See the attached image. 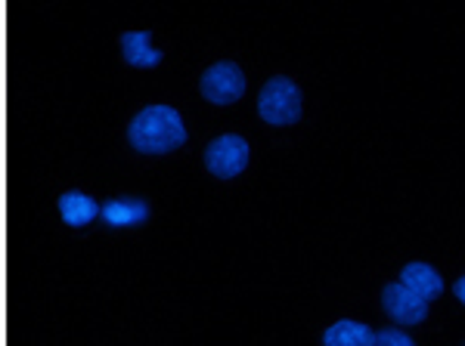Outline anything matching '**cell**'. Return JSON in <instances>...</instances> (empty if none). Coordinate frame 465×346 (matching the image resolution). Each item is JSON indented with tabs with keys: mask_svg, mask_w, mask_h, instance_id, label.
Masks as SVG:
<instances>
[{
	"mask_svg": "<svg viewBox=\"0 0 465 346\" xmlns=\"http://www.w3.org/2000/svg\"><path fill=\"white\" fill-rule=\"evenodd\" d=\"M258 115L264 124L289 127L302 118V90L286 74L270 78L258 93Z\"/></svg>",
	"mask_w": 465,
	"mask_h": 346,
	"instance_id": "7a4b0ae2",
	"label": "cell"
},
{
	"mask_svg": "<svg viewBox=\"0 0 465 346\" xmlns=\"http://www.w3.org/2000/svg\"><path fill=\"white\" fill-rule=\"evenodd\" d=\"M118 43H122V59L134 69H155L164 59V53L155 50L149 32H124Z\"/></svg>",
	"mask_w": 465,
	"mask_h": 346,
	"instance_id": "52a82bcc",
	"label": "cell"
},
{
	"mask_svg": "<svg viewBox=\"0 0 465 346\" xmlns=\"http://www.w3.org/2000/svg\"><path fill=\"white\" fill-rule=\"evenodd\" d=\"M100 216L109 226L122 229V226H137L149 216V205L143 198H112L106 205H100Z\"/></svg>",
	"mask_w": 465,
	"mask_h": 346,
	"instance_id": "9c48e42d",
	"label": "cell"
},
{
	"mask_svg": "<svg viewBox=\"0 0 465 346\" xmlns=\"http://www.w3.org/2000/svg\"><path fill=\"white\" fill-rule=\"evenodd\" d=\"M453 294L460 297V303H465V275L460 278V282L453 284Z\"/></svg>",
	"mask_w": 465,
	"mask_h": 346,
	"instance_id": "7c38bea8",
	"label": "cell"
},
{
	"mask_svg": "<svg viewBox=\"0 0 465 346\" xmlns=\"http://www.w3.org/2000/svg\"><path fill=\"white\" fill-rule=\"evenodd\" d=\"M59 216H63L65 226H74V229H81V226L94 223L96 216H100V201L90 198L87 192H63L59 195Z\"/></svg>",
	"mask_w": 465,
	"mask_h": 346,
	"instance_id": "ba28073f",
	"label": "cell"
},
{
	"mask_svg": "<svg viewBox=\"0 0 465 346\" xmlns=\"http://www.w3.org/2000/svg\"><path fill=\"white\" fill-rule=\"evenodd\" d=\"M127 142L143 155H168L186 142V124L174 105H146L127 124Z\"/></svg>",
	"mask_w": 465,
	"mask_h": 346,
	"instance_id": "6da1fadb",
	"label": "cell"
},
{
	"mask_svg": "<svg viewBox=\"0 0 465 346\" xmlns=\"http://www.w3.org/2000/svg\"><path fill=\"white\" fill-rule=\"evenodd\" d=\"M372 328L354 319H341L322 331V346H372Z\"/></svg>",
	"mask_w": 465,
	"mask_h": 346,
	"instance_id": "30bf717a",
	"label": "cell"
},
{
	"mask_svg": "<svg viewBox=\"0 0 465 346\" xmlns=\"http://www.w3.org/2000/svg\"><path fill=\"white\" fill-rule=\"evenodd\" d=\"M372 346H416V343H412V337L403 334V331L388 328V331H379L376 341H372Z\"/></svg>",
	"mask_w": 465,
	"mask_h": 346,
	"instance_id": "8fae6325",
	"label": "cell"
},
{
	"mask_svg": "<svg viewBox=\"0 0 465 346\" xmlns=\"http://www.w3.org/2000/svg\"><path fill=\"white\" fill-rule=\"evenodd\" d=\"M199 93L214 105H232L245 93V72L236 62H214L199 78Z\"/></svg>",
	"mask_w": 465,
	"mask_h": 346,
	"instance_id": "277c9868",
	"label": "cell"
},
{
	"mask_svg": "<svg viewBox=\"0 0 465 346\" xmlns=\"http://www.w3.org/2000/svg\"><path fill=\"white\" fill-rule=\"evenodd\" d=\"M249 158H252L249 142H245L242 137H236V133H223V137L208 142L205 168L217 179H232L249 168Z\"/></svg>",
	"mask_w": 465,
	"mask_h": 346,
	"instance_id": "3957f363",
	"label": "cell"
},
{
	"mask_svg": "<svg viewBox=\"0 0 465 346\" xmlns=\"http://www.w3.org/2000/svg\"><path fill=\"white\" fill-rule=\"evenodd\" d=\"M381 306H385V312L391 315L394 322H403V325H422V322L429 319V303L412 294L410 288H403L401 282L388 284V288L381 291Z\"/></svg>",
	"mask_w": 465,
	"mask_h": 346,
	"instance_id": "5b68a950",
	"label": "cell"
},
{
	"mask_svg": "<svg viewBox=\"0 0 465 346\" xmlns=\"http://www.w3.org/2000/svg\"><path fill=\"white\" fill-rule=\"evenodd\" d=\"M401 284L410 288L416 297H422L425 303L444 294V278L438 275V269L431 263H407L401 273Z\"/></svg>",
	"mask_w": 465,
	"mask_h": 346,
	"instance_id": "8992f818",
	"label": "cell"
}]
</instances>
